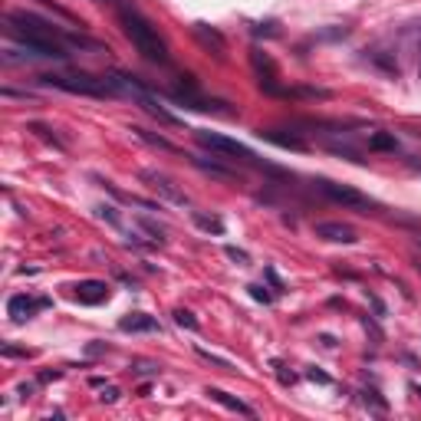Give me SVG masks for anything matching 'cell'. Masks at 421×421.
Returning <instances> with one entry per match:
<instances>
[{
    "mask_svg": "<svg viewBox=\"0 0 421 421\" xmlns=\"http://www.w3.org/2000/svg\"><path fill=\"white\" fill-rule=\"evenodd\" d=\"M40 86L72 92V96H92V99H116L126 96L122 80L116 76H96V72H46L40 76Z\"/></svg>",
    "mask_w": 421,
    "mask_h": 421,
    "instance_id": "6da1fadb",
    "label": "cell"
},
{
    "mask_svg": "<svg viewBox=\"0 0 421 421\" xmlns=\"http://www.w3.org/2000/svg\"><path fill=\"white\" fill-rule=\"evenodd\" d=\"M119 27H122V33L129 36V43L138 50L142 60L158 63V66H165L171 60L168 46H165V40L158 36V30H155L135 7H119Z\"/></svg>",
    "mask_w": 421,
    "mask_h": 421,
    "instance_id": "7a4b0ae2",
    "label": "cell"
},
{
    "mask_svg": "<svg viewBox=\"0 0 421 421\" xmlns=\"http://www.w3.org/2000/svg\"><path fill=\"white\" fill-rule=\"evenodd\" d=\"M197 145L201 148H207V152H214L217 158H224V162H244V165H260V158L247 148V145H241L237 138H227V135L221 132H204V129H197L195 132Z\"/></svg>",
    "mask_w": 421,
    "mask_h": 421,
    "instance_id": "3957f363",
    "label": "cell"
},
{
    "mask_svg": "<svg viewBox=\"0 0 421 421\" xmlns=\"http://www.w3.org/2000/svg\"><path fill=\"white\" fill-rule=\"evenodd\" d=\"M316 188L323 191L329 201L349 207V211H359V214H376L378 211V201H372V197L362 195L359 188H352V185H339V181H329V178H316Z\"/></svg>",
    "mask_w": 421,
    "mask_h": 421,
    "instance_id": "277c9868",
    "label": "cell"
},
{
    "mask_svg": "<svg viewBox=\"0 0 421 421\" xmlns=\"http://www.w3.org/2000/svg\"><path fill=\"white\" fill-rule=\"evenodd\" d=\"M138 178H142L145 185H148V188H152L158 197H165L168 204H178V207H185V204H188V195H185V191H181L178 185H175V181H171L168 175H165V171L145 168L142 175H138Z\"/></svg>",
    "mask_w": 421,
    "mask_h": 421,
    "instance_id": "5b68a950",
    "label": "cell"
},
{
    "mask_svg": "<svg viewBox=\"0 0 421 421\" xmlns=\"http://www.w3.org/2000/svg\"><path fill=\"white\" fill-rule=\"evenodd\" d=\"M50 306V300L46 296H40V300H30L27 293H17V296H10V303H7V313L13 323H27V319H33L36 310H46Z\"/></svg>",
    "mask_w": 421,
    "mask_h": 421,
    "instance_id": "8992f818",
    "label": "cell"
},
{
    "mask_svg": "<svg viewBox=\"0 0 421 421\" xmlns=\"http://www.w3.org/2000/svg\"><path fill=\"white\" fill-rule=\"evenodd\" d=\"M72 296H76L82 306H99L109 300V287L102 280H82V283L72 287Z\"/></svg>",
    "mask_w": 421,
    "mask_h": 421,
    "instance_id": "52a82bcc",
    "label": "cell"
},
{
    "mask_svg": "<svg viewBox=\"0 0 421 421\" xmlns=\"http://www.w3.org/2000/svg\"><path fill=\"white\" fill-rule=\"evenodd\" d=\"M316 237H323L329 244H356L359 234L349 224H339V221H319L316 224Z\"/></svg>",
    "mask_w": 421,
    "mask_h": 421,
    "instance_id": "ba28073f",
    "label": "cell"
},
{
    "mask_svg": "<svg viewBox=\"0 0 421 421\" xmlns=\"http://www.w3.org/2000/svg\"><path fill=\"white\" fill-rule=\"evenodd\" d=\"M119 329L122 332H162V323L148 313H129L119 319Z\"/></svg>",
    "mask_w": 421,
    "mask_h": 421,
    "instance_id": "9c48e42d",
    "label": "cell"
},
{
    "mask_svg": "<svg viewBox=\"0 0 421 421\" xmlns=\"http://www.w3.org/2000/svg\"><path fill=\"white\" fill-rule=\"evenodd\" d=\"M191 162H195L197 168L204 171V175H211V178H217V181H227V185H231V181H237V178H241L237 171H234V168H224V165H221V162H207V158H191Z\"/></svg>",
    "mask_w": 421,
    "mask_h": 421,
    "instance_id": "30bf717a",
    "label": "cell"
},
{
    "mask_svg": "<svg viewBox=\"0 0 421 421\" xmlns=\"http://www.w3.org/2000/svg\"><path fill=\"white\" fill-rule=\"evenodd\" d=\"M207 395H211V402L224 405V408H231V412H237V415H247V418H253V408H251V405H244L241 398H234V395L221 392V388H207Z\"/></svg>",
    "mask_w": 421,
    "mask_h": 421,
    "instance_id": "8fae6325",
    "label": "cell"
},
{
    "mask_svg": "<svg viewBox=\"0 0 421 421\" xmlns=\"http://www.w3.org/2000/svg\"><path fill=\"white\" fill-rule=\"evenodd\" d=\"M195 36H197V40H201V43L207 46V50H211V46H214V53H217V56H224L227 43H224V36L217 33V30H207L204 23H195Z\"/></svg>",
    "mask_w": 421,
    "mask_h": 421,
    "instance_id": "7c38bea8",
    "label": "cell"
},
{
    "mask_svg": "<svg viewBox=\"0 0 421 421\" xmlns=\"http://www.w3.org/2000/svg\"><path fill=\"white\" fill-rule=\"evenodd\" d=\"M260 138H267V142H273V145H280V148H293V152H303L306 148V142L303 138H296V135H277V132H270V129H260Z\"/></svg>",
    "mask_w": 421,
    "mask_h": 421,
    "instance_id": "4fadbf2b",
    "label": "cell"
},
{
    "mask_svg": "<svg viewBox=\"0 0 421 421\" xmlns=\"http://www.w3.org/2000/svg\"><path fill=\"white\" fill-rule=\"evenodd\" d=\"M368 148L372 152H398V142H395L392 132H372L368 135Z\"/></svg>",
    "mask_w": 421,
    "mask_h": 421,
    "instance_id": "5bb4252c",
    "label": "cell"
},
{
    "mask_svg": "<svg viewBox=\"0 0 421 421\" xmlns=\"http://www.w3.org/2000/svg\"><path fill=\"white\" fill-rule=\"evenodd\" d=\"M135 138H142V142L155 145V148H165V152H178V145H171L168 138H162V135H152V132H145V129H132Z\"/></svg>",
    "mask_w": 421,
    "mask_h": 421,
    "instance_id": "9a60e30c",
    "label": "cell"
},
{
    "mask_svg": "<svg viewBox=\"0 0 421 421\" xmlns=\"http://www.w3.org/2000/svg\"><path fill=\"white\" fill-rule=\"evenodd\" d=\"M191 217H195V224L201 227V231H211V234H224V224L217 221V217H207L201 214V211H191Z\"/></svg>",
    "mask_w": 421,
    "mask_h": 421,
    "instance_id": "2e32d148",
    "label": "cell"
},
{
    "mask_svg": "<svg viewBox=\"0 0 421 421\" xmlns=\"http://www.w3.org/2000/svg\"><path fill=\"white\" fill-rule=\"evenodd\" d=\"M175 323H178L181 329H191V332L197 329V319H195V313H188V310H175Z\"/></svg>",
    "mask_w": 421,
    "mask_h": 421,
    "instance_id": "e0dca14e",
    "label": "cell"
},
{
    "mask_svg": "<svg viewBox=\"0 0 421 421\" xmlns=\"http://www.w3.org/2000/svg\"><path fill=\"white\" fill-rule=\"evenodd\" d=\"M227 257H231V260H237L241 267H247V263H251V257H247L244 251H237V247H227Z\"/></svg>",
    "mask_w": 421,
    "mask_h": 421,
    "instance_id": "ac0fdd59",
    "label": "cell"
},
{
    "mask_svg": "<svg viewBox=\"0 0 421 421\" xmlns=\"http://www.w3.org/2000/svg\"><path fill=\"white\" fill-rule=\"evenodd\" d=\"M135 372H142V376H158V366H155V362H135Z\"/></svg>",
    "mask_w": 421,
    "mask_h": 421,
    "instance_id": "d6986e66",
    "label": "cell"
},
{
    "mask_svg": "<svg viewBox=\"0 0 421 421\" xmlns=\"http://www.w3.org/2000/svg\"><path fill=\"white\" fill-rule=\"evenodd\" d=\"M247 290H251L253 300H260V303H270V293L263 287H257V283H253V287H247Z\"/></svg>",
    "mask_w": 421,
    "mask_h": 421,
    "instance_id": "ffe728a7",
    "label": "cell"
},
{
    "mask_svg": "<svg viewBox=\"0 0 421 421\" xmlns=\"http://www.w3.org/2000/svg\"><path fill=\"white\" fill-rule=\"evenodd\" d=\"M4 356H17V359H27V356H33L30 349H17V346H4Z\"/></svg>",
    "mask_w": 421,
    "mask_h": 421,
    "instance_id": "44dd1931",
    "label": "cell"
},
{
    "mask_svg": "<svg viewBox=\"0 0 421 421\" xmlns=\"http://www.w3.org/2000/svg\"><path fill=\"white\" fill-rule=\"evenodd\" d=\"M99 398H102V402H119V388H106Z\"/></svg>",
    "mask_w": 421,
    "mask_h": 421,
    "instance_id": "7402d4cb",
    "label": "cell"
},
{
    "mask_svg": "<svg viewBox=\"0 0 421 421\" xmlns=\"http://www.w3.org/2000/svg\"><path fill=\"white\" fill-rule=\"evenodd\" d=\"M310 378H313V382H323V386H329V376H323V372H316V368L310 372Z\"/></svg>",
    "mask_w": 421,
    "mask_h": 421,
    "instance_id": "603a6c76",
    "label": "cell"
},
{
    "mask_svg": "<svg viewBox=\"0 0 421 421\" xmlns=\"http://www.w3.org/2000/svg\"><path fill=\"white\" fill-rule=\"evenodd\" d=\"M418 72H421V40H418Z\"/></svg>",
    "mask_w": 421,
    "mask_h": 421,
    "instance_id": "cb8c5ba5",
    "label": "cell"
},
{
    "mask_svg": "<svg viewBox=\"0 0 421 421\" xmlns=\"http://www.w3.org/2000/svg\"><path fill=\"white\" fill-rule=\"evenodd\" d=\"M96 4H109V0H96Z\"/></svg>",
    "mask_w": 421,
    "mask_h": 421,
    "instance_id": "d4e9b609",
    "label": "cell"
},
{
    "mask_svg": "<svg viewBox=\"0 0 421 421\" xmlns=\"http://www.w3.org/2000/svg\"><path fill=\"white\" fill-rule=\"evenodd\" d=\"M415 241H418V244H421V234H418V237H415Z\"/></svg>",
    "mask_w": 421,
    "mask_h": 421,
    "instance_id": "484cf974",
    "label": "cell"
}]
</instances>
